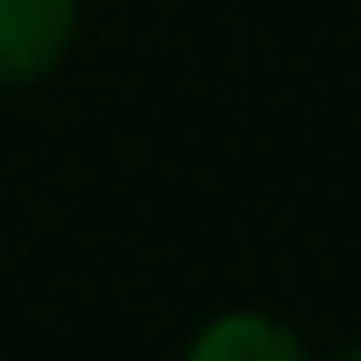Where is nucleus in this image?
Instances as JSON below:
<instances>
[{
	"label": "nucleus",
	"instance_id": "1",
	"mask_svg": "<svg viewBox=\"0 0 361 361\" xmlns=\"http://www.w3.org/2000/svg\"><path fill=\"white\" fill-rule=\"evenodd\" d=\"M85 36V0H0V92L50 85Z\"/></svg>",
	"mask_w": 361,
	"mask_h": 361
},
{
	"label": "nucleus",
	"instance_id": "2",
	"mask_svg": "<svg viewBox=\"0 0 361 361\" xmlns=\"http://www.w3.org/2000/svg\"><path fill=\"white\" fill-rule=\"evenodd\" d=\"M185 361H312L305 333L262 305H227L213 319H199V333L185 340Z\"/></svg>",
	"mask_w": 361,
	"mask_h": 361
},
{
	"label": "nucleus",
	"instance_id": "3",
	"mask_svg": "<svg viewBox=\"0 0 361 361\" xmlns=\"http://www.w3.org/2000/svg\"><path fill=\"white\" fill-rule=\"evenodd\" d=\"M333 361H361V340H354V347H340V354H333Z\"/></svg>",
	"mask_w": 361,
	"mask_h": 361
}]
</instances>
